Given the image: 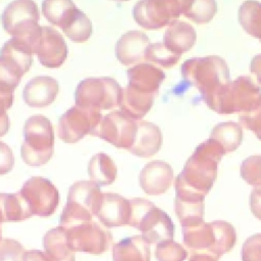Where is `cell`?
<instances>
[{
	"instance_id": "cell-40",
	"label": "cell",
	"mask_w": 261,
	"mask_h": 261,
	"mask_svg": "<svg viewBox=\"0 0 261 261\" xmlns=\"http://www.w3.org/2000/svg\"><path fill=\"white\" fill-rule=\"evenodd\" d=\"M242 261H261V233H255L245 241Z\"/></svg>"
},
{
	"instance_id": "cell-34",
	"label": "cell",
	"mask_w": 261,
	"mask_h": 261,
	"mask_svg": "<svg viewBox=\"0 0 261 261\" xmlns=\"http://www.w3.org/2000/svg\"><path fill=\"white\" fill-rule=\"evenodd\" d=\"M217 11V4L211 0L184 1L182 14L196 23L210 21Z\"/></svg>"
},
{
	"instance_id": "cell-47",
	"label": "cell",
	"mask_w": 261,
	"mask_h": 261,
	"mask_svg": "<svg viewBox=\"0 0 261 261\" xmlns=\"http://www.w3.org/2000/svg\"><path fill=\"white\" fill-rule=\"evenodd\" d=\"M0 241H1V229H0Z\"/></svg>"
},
{
	"instance_id": "cell-23",
	"label": "cell",
	"mask_w": 261,
	"mask_h": 261,
	"mask_svg": "<svg viewBox=\"0 0 261 261\" xmlns=\"http://www.w3.org/2000/svg\"><path fill=\"white\" fill-rule=\"evenodd\" d=\"M196 40V31L191 24L181 20H175L165 31L163 44L170 51L181 55L195 45Z\"/></svg>"
},
{
	"instance_id": "cell-9",
	"label": "cell",
	"mask_w": 261,
	"mask_h": 261,
	"mask_svg": "<svg viewBox=\"0 0 261 261\" xmlns=\"http://www.w3.org/2000/svg\"><path fill=\"white\" fill-rule=\"evenodd\" d=\"M122 89L111 77H89L75 90V105L97 110H108L120 104Z\"/></svg>"
},
{
	"instance_id": "cell-22",
	"label": "cell",
	"mask_w": 261,
	"mask_h": 261,
	"mask_svg": "<svg viewBox=\"0 0 261 261\" xmlns=\"http://www.w3.org/2000/svg\"><path fill=\"white\" fill-rule=\"evenodd\" d=\"M161 144L160 128L147 120H139L135 141L128 151L138 157L148 158L159 151Z\"/></svg>"
},
{
	"instance_id": "cell-8",
	"label": "cell",
	"mask_w": 261,
	"mask_h": 261,
	"mask_svg": "<svg viewBox=\"0 0 261 261\" xmlns=\"http://www.w3.org/2000/svg\"><path fill=\"white\" fill-rule=\"evenodd\" d=\"M260 100V88L249 76H240L221 90L212 110L219 114H244L255 108Z\"/></svg>"
},
{
	"instance_id": "cell-37",
	"label": "cell",
	"mask_w": 261,
	"mask_h": 261,
	"mask_svg": "<svg viewBox=\"0 0 261 261\" xmlns=\"http://www.w3.org/2000/svg\"><path fill=\"white\" fill-rule=\"evenodd\" d=\"M241 176L254 189L261 188V155H253L245 159L240 168Z\"/></svg>"
},
{
	"instance_id": "cell-39",
	"label": "cell",
	"mask_w": 261,
	"mask_h": 261,
	"mask_svg": "<svg viewBox=\"0 0 261 261\" xmlns=\"http://www.w3.org/2000/svg\"><path fill=\"white\" fill-rule=\"evenodd\" d=\"M239 122L243 127L252 130L261 141V100L250 112L241 114Z\"/></svg>"
},
{
	"instance_id": "cell-28",
	"label": "cell",
	"mask_w": 261,
	"mask_h": 261,
	"mask_svg": "<svg viewBox=\"0 0 261 261\" xmlns=\"http://www.w3.org/2000/svg\"><path fill=\"white\" fill-rule=\"evenodd\" d=\"M88 173L91 180L98 186H107L115 180L117 167L107 154L98 153L91 158L88 164Z\"/></svg>"
},
{
	"instance_id": "cell-3",
	"label": "cell",
	"mask_w": 261,
	"mask_h": 261,
	"mask_svg": "<svg viewBox=\"0 0 261 261\" xmlns=\"http://www.w3.org/2000/svg\"><path fill=\"white\" fill-rule=\"evenodd\" d=\"M182 242L192 254H206L219 260L236 245L237 232L224 220L202 222L182 227Z\"/></svg>"
},
{
	"instance_id": "cell-18",
	"label": "cell",
	"mask_w": 261,
	"mask_h": 261,
	"mask_svg": "<svg viewBox=\"0 0 261 261\" xmlns=\"http://www.w3.org/2000/svg\"><path fill=\"white\" fill-rule=\"evenodd\" d=\"M173 180V170L171 166L160 160L147 163L139 175L140 186L143 191L152 196L165 193Z\"/></svg>"
},
{
	"instance_id": "cell-17",
	"label": "cell",
	"mask_w": 261,
	"mask_h": 261,
	"mask_svg": "<svg viewBox=\"0 0 261 261\" xmlns=\"http://www.w3.org/2000/svg\"><path fill=\"white\" fill-rule=\"evenodd\" d=\"M96 216L106 227L126 225L130 217L129 200L115 193H102Z\"/></svg>"
},
{
	"instance_id": "cell-7",
	"label": "cell",
	"mask_w": 261,
	"mask_h": 261,
	"mask_svg": "<svg viewBox=\"0 0 261 261\" xmlns=\"http://www.w3.org/2000/svg\"><path fill=\"white\" fill-rule=\"evenodd\" d=\"M31 47L23 40L11 38L0 50V92L14 94L21 77L33 62Z\"/></svg>"
},
{
	"instance_id": "cell-31",
	"label": "cell",
	"mask_w": 261,
	"mask_h": 261,
	"mask_svg": "<svg viewBox=\"0 0 261 261\" xmlns=\"http://www.w3.org/2000/svg\"><path fill=\"white\" fill-rule=\"evenodd\" d=\"M239 22L249 35L261 41V3L246 1L238 11Z\"/></svg>"
},
{
	"instance_id": "cell-14",
	"label": "cell",
	"mask_w": 261,
	"mask_h": 261,
	"mask_svg": "<svg viewBox=\"0 0 261 261\" xmlns=\"http://www.w3.org/2000/svg\"><path fill=\"white\" fill-rule=\"evenodd\" d=\"M19 193L28 203L32 215L48 217L54 213L58 206V191L47 178L31 177L23 184Z\"/></svg>"
},
{
	"instance_id": "cell-27",
	"label": "cell",
	"mask_w": 261,
	"mask_h": 261,
	"mask_svg": "<svg viewBox=\"0 0 261 261\" xmlns=\"http://www.w3.org/2000/svg\"><path fill=\"white\" fill-rule=\"evenodd\" d=\"M32 216L24 198L19 192L14 194L0 193V222H16Z\"/></svg>"
},
{
	"instance_id": "cell-41",
	"label": "cell",
	"mask_w": 261,
	"mask_h": 261,
	"mask_svg": "<svg viewBox=\"0 0 261 261\" xmlns=\"http://www.w3.org/2000/svg\"><path fill=\"white\" fill-rule=\"evenodd\" d=\"M14 94L0 92V137L7 134L9 128V118L7 110L12 106Z\"/></svg>"
},
{
	"instance_id": "cell-24",
	"label": "cell",
	"mask_w": 261,
	"mask_h": 261,
	"mask_svg": "<svg viewBox=\"0 0 261 261\" xmlns=\"http://www.w3.org/2000/svg\"><path fill=\"white\" fill-rule=\"evenodd\" d=\"M113 261H150V247L142 236H134L115 244Z\"/></svg>"
},
{
	"instance_id": "cell-15",
	"label": "cell",
	"mask_w": 261,
	"mask_h": 261,
	"mask_svg": "<svg viewBox=\"0 0 261 261\" xmlns=\"http://www.w3.org/2000/svg\"><path fill=\"white\" fill-rule=\"evenodd\" d=\"M138 121L122 111H112L106 114L99 125L97 136L116 148L126 149L133 146L137 134Z\"/></svg>"
},
{
	"instance_id": "cell-45",
	"label": "cell",
	"mask_w": 261,
	"mask_h": 261,
	"mask_svg": "<svg viewBox=\"0 0 261 261\" xmlns=\"http://www.w3.org/2000/svg\"><path fill=\"white\" fill-rule=\"evenodd\" d=\"M250 69L256 75L258 83L261 84V54H258L253 57L251 61Z\"/></svg>"
},
{
	"instance_id": "cell-16",
	"label": "cell",
	"mask_w": 261,
	"mask_h": 261,
	"mask_svg": "<svg viewBox=\"0 0 261 261\" xmlns=\"http://www.w3.org/2000/svg\"><path fill=\"white\" fill-rule=\"evenodd\" d=\"M33 53L37 54L45 67L57 68L67 57V45L58 31L51 27H41L33 45Z\"/></svg>"
},
{
	"instance_id": "cell-38",
	"label": "cell",
	"mask_w": 261,
	"mask_h": 261,
	"mask_svg": "<svg viewBox=\"0 0 261 261\" xmlns=\"http://www.w3.org/2000/svg\"><path fill=\"white\" fill-rule=\"evenodd\" d=\"M25 252L21 244L15 240L0 241V261H23Z\"/></svg>"
},
{
	"instance_id": "cell-35",
	"label": "cell",
	"mask_w": 261,
	"mask_h": 261,
	"mask_svg": "<svg viewBox=\"0 0 261 261\" xmlns=\"http://www.w3.org/2000/svg\"><path fill=\"white\" fill-rule=\"evenodd\" d=\"M180 55L170 51L163 43L150 44L145 54V60L148 63L155 64L164 68H170L174 66L179 60Z\"/></svg>"
},
{
	"instance_id": "cell-2",
	"label": "cell",
	"mask_w": 261,
	"mask_h": 261,
	"mask_svg": "<svg viewBox=\"0 0 261 261\" xmlns=\"http://www.w3.org/2000/svg\"><path fill=\"white\" fill-rule=\"evenodd\" d=\"M184 80L195 86L207 106L212 109L221 90L230 82L226 62L219 56L195 57L182 63Z\"/></svg>"
},
{
	"instance_id": "cell-30",
	"label": "cell",
	"mask_w": 261,
	"mask_h": 261,
	"mask_svg": "<svg viewBox=\"0 0 261 261\" xmlns=\"http://www.w3.org/2000/svg\"><path fill=\"white\" fill-rule=\"evenodd\" d=\"M174 210L182 227L204 222V201L175 198Z\"/></svg>"
},
{
	"instance_id": "cell-25",
	"label": "cell",
	"mask_w": 261,
	"mask_h": 261,
	"mask_svg": "<svg viewBox=\"0 0 261 261\" xmlns=\"http://www.w3.org/2000/svg\"><path fill=\"white\" fill-rule=\"evenodd\" d=\"M43 244L46 254L52 261H74V252L68 246L64 227L58 226L47 231Z\"/></svg>"
},
{
	"instance_id": "cell-10",
	"label": "cell",
	"mask_w": 261,
	"mask_h": 261,
	"mask_svg": "<svg viewBox=\"0 0 261 261\" xmlns=\"http://www.w3.org/2000/svg\"><path fill=\"white\" fill-rule=\"evenodd\" d=\"M39 11L31 0H17L9 3L1 15L3 29L12 36L25 41L32 49V42L39 33Z\"/></svg>"
},
{
	"instance_id": "cell-12",
	"label": "cell",
	"mask_w": 261,
	"mask_h": 261,
	"mask_svg": "<svg viewBox=\"0 0 261 261\" xmlns=\"http://www.w3.org/2000/svg\"><path fill=\"white\" fill-rule=\"evenodd\" d=\"M184 1L148 0L139 1L133 10L134 18L146 30H158L170 25L182 14Z\"/></svg>"
},
{
	"instance_id": "cell-11",
	"label": "cell",
	"mask_w": 261,
	"mask_h": 261,
	"mask_svg": "<svg viewBox=\"0 0 261 261\" xmlns=\"http://www.w3.org/2000/svg\"><path fill=\"white\" fill-rule=\"evenodd\" d=\"M101 111L73 106L58 121V136L65 143H76L86 135L97 136L102 120Z\"/></svg>"
},
{
	"instance_id": "cell-44",
	"label": "cell",
	"mask_w": 261,
	"mask_h": 261,
	"mask_svg": "<svg viewBox=\"0 0 261 261\" xmlns=\"http://www.w3.org/2000/svg\"><path fill=\"white\" fill-rule=\"evenodd\" d=\"M23 261H52L50 257L39 250H32L24 253Z\"/></svg>"
},
{
	"instance_id": "cell-26",
	"label": "cell",
	"mask_w": 261,
	"mask_h": 261,
	"mask_svg": "<svg viewBox=\"0 0 261 261\" xmlns=\"http://www.w3.org/2000/svg\"><path fill=\"white\" fill-rule=\"evenodd\" d=\"M155 96L139 93L126 86L122 90L120 100V111L130 118L139 121L151 109Z\"/></svg>"
},
{
	"instance_id": "cell-1",
	"label": "cell",
	"mask_w": 261,
	"mask_h": 261,
	"mask_svg": "<svg viewBox=\"0 0 261 261\" xmlns=\"http://www.w3.org/2000/svg\"><path fill=\"white\" fill-rule=\"evenodd\" d=\"M224 154L211 139L201 143L174 180L175 197L204 201L216 179L217 165Z\"/></svg>"
},
{
	"instance_id": "cell-43",
	"label": "cell",
	"mask_w": 261,
	"mask_h": 261,
	"mask_svg": "<svg viewBox=\"0 0 261 261\" xmlns=\"http://www.w3.org/2000/svg\"><path fill=\"white\" fill-rule=\"evenodd\" d=\"M250 207L254 216L261 220V188L254 189L251 192Z\"/></svg>"
},
{
	"instance_id": "cell-21",
	"label": "cell",
	"mask_w": 261,
	"mask_h": 261,
	"mask_svg": "<svg viewBox=\"0 0 261 261\" xmlns=\"http://www.w3.org/2000/svg\"><path fill=\"white\" fill-rule=\"evenodd\" d=\"M59 86L58 82L51 76H36L24 87L22 97L31 107H46L53 103Z\"/></svg>"
},
{
	"instance_id": "cell-19",
	"label": "cell",
	"mask_w": 261,
	"mask_h": 261,
	"mask_svg": "<svg viewBox=\"0 0 261 261\" xmlns=\"http://www.w3.org/2000/svg\"><path fill=\"white\" fill-rule=\"evenodd\" d=\"M164 79V72L151 63H139L127 70V87L146 95L156 97Z\"/></svg>"
},
{
	"instance_id": "cell-36",
	"label": "cell",
	"mask_w": 261,
	"mask_h": 261,
	"mask_svg": "<svg viewBox=\"0 0 261 261\" xmlns=\"http://www.w3.org/2000/svg\"><path fill=\"white\" fill-rule=\"evenodd\" d=\"M155 257L158 261H185L188 252L181 245L168 240L157 244Z\"/></svg>"
},
{
	"instance_id": "cell-6",
	"label": "cell",
	"mask_w": 261,
	"mask_h": 261,
	"mask_svg": "<svg viewBox=\"0 0 261 261\" xmlns=\"http://www.w3.org/2000/svg\"><path fill=\"white\" fill-rule=\"evenodd\" d=\"M21 145L22 160L31 166L47 163L53 155L54 132L50 120L43 115H33L24 123Z\"/></svg>"
},
{
	"instance_id": "cell-33",
	"label": "cell",
	"mask_w": 261,
	"mask_h": 261,
	"mask_svg": "<svg viewBox=\"0 0 261 261\" xmlns=\"http://www.w3.org/2000/svg\"><path fill=\"white\" fill-rule=\"evenodd\" d=\"M62 31L72 42L84 43L91 37L92 22L90 18L77 8Z\"/></svg>"
},
{
	"instance_id": "cell-46",
	"label": "cell",
	"mask_w": 261,
	"mask_h": 261,
	"mask_svg": "<svg viewBox=\"0 0 261 261\" xmlns=\"http://www.w3.org/2000/svg\"><path fill=\"white\" fill-rule=\"evenodd\" d=\"M189 261H218V260L206 254H192Z\"/></svg>"
},
{
	"instance_id": "cell-4",
	"label": "cell",
	"mask_w": 261,
	"mask_h": 261,
	"mask_svg": "<svg viewBox=\"0 0 261 261\" xmlns=\"http://www.w3.org/2000/svg\"><path fill=\"white\" fill-rule=\"evenodd\" d=\"M130 217L128 225L139 229L149 244H159L172 240L174 224L171 218L152 202L143 198L129 200Z\"/></svg>"
},
{
	"instance_id": "cell-5",
	"label": "cell",
	"mask_w": 261,
	"mask_h": 261,
	"mask_svg": "<svg viewBox=\"0 0 261 261\" xmlns=\"http://www.w3.org/2000/svg\"><path fill=\"white\" fill-rule=\"evenodd\" d=\"M102 193L92 180L74 182L67 195V202L60 216V226L71 227L91 222L97 214Z\"/></svg>"
},
{
	"instance_id": "cell-13",
	"label": "cell",
	"mask_w": 261,
	"mask_h": 261,
	"mask_svg": "<svg viewBox=\"0 0 261 261\" xmlns=\"http://www.w3.org/2000/svg\"><path fill=\"white\" fill-rule=\"evenodd\" d=\"M65 230L72 252L101 254L108 251L113 244L112 234L93 221L66 227Z\"/></svg>"
},
{
	"instance_id": "cell-42",
	"label": "cell",
	"mask_w": 261,
	"mask_h": 261,
	"mask_svg": "<svg viewBox=\"0 0 261 261\" xmlns=\"http://www.w3.org/2000/svg\"><path fill=\"white\" fill-rule=\"evenodd\" d=\"M14 166V155L11 149L0 141V174L8 173Z\"/></svg>"
},
{
	"instance_id": "cell-20",
	"label": "cell",
	"mask_w": 261,
	"mask_h": 261,
	"mask_svg": "<svg viewBox=\"0 0 261 261\" xmlns=\"http://www.w3.org/2000/svg\"><path fill=\"white\" fill-rule=\"evenodd\" d=\"M150 45L147 35L140 31H129L123 34L116 43L115 54L123 65L139 64L145 59L147 48Z\"/></svg>"
},
{
	"instance_id": "cell-29",
	"label": "cell",
	"mask_w": 261,
	"mask_h": 261,
	"mask_svg": "<svg viewBox=\"0 0 261 261\" xmlns=\"http://www.w3.org/2000/svg\"><path fill=\"white\" fill-rule=\"evenodd\" d=\"M210 139L216 142L224 153L234 151L242 143L243 132L240 124L233 121L218 123L211 132Z\"/></svg>"
},
{
	"instance_id": "cell-32",
	"label": "cell",
	"mask_w": 261,
	"mask_h": 261,
	"mask_svg": "<svg viewBox=\"0 0 261 261\" xmlns=\"http://www.w3.org/2000/svg\"><path fill=\"white\" fill-rule=\"evenodd\" d=\"M76 6L72 1L51 0L42 3V11L45 17L53 25L63 28Z\"/></svg>"
}]
</instances>
